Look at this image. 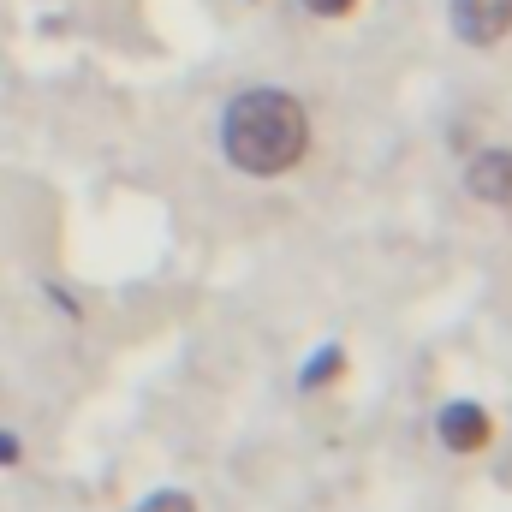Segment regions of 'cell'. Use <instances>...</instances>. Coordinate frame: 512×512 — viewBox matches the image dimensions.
Listing matches in <instances>:
<instances>
[{
    "label": "cell",
    "instance_id": "1",
    "mask_svg": "<svg viewBox=\"0 0 512 512\" xmlns=\"http://www.w3.org/2000/svg\"><path fill=\"white\" fill-rule=\"evenodd\" d=\"M221 149L239 173L251 179H280L304 161L310 149V114L286 90H245L221 114Z\"/></svg>",
    "mask_w": 512,
    "mask_h": 512
},
{
    "label": "cell",
    "instance_id": "2",
    "mask_svg": "<svg viewBox=\"0 0 512 512\" xmlns=\"http://www.w3.org/2000/svg\"><path fill=\"white\" fill-rule=\"evenodd\" d=\"M435 435H441L447 453H483V447L495 441V417H489L477 399H453V405H441Z\"/></svg>",
    "mask_w": 512,
    "mask_h": 512
},
{
    "label": "cell",
    "instance_id": "3",
    "mask_svg": "<svg viewBox=\"0 0 512 512\" xmlns=\"http://www.w3.org/2000/svg\"><path fill=\"white\" fill-rule=\"evenodd\" d=\"M453 30L471 48H495L512 36V0H453Z\"/></svg>",
    "mask_w": 512,
    "mask_h": 512
},
{
    "label": "cell",
    "instance_id": "4",
    "mask_svg": "<svg viewBox=\"0 0 512 512\" xmlns=\"http://www.w3.org/2000/svg\"><path fill=\"white\" fill-rule=\"evenodd\" d=\"M465 179H471V197H483L495 209H512V149H483Z\"/></svg>",
    "mask_w": 512,
    "mask_h": 512
},
{
    "label": "cell",
    "instance_id": "5",
    "mask_svg": "<svg viewBox=\"0 0 512 512\" xmlns=\"http://www.w3.org/2000/svg\"><path fill=\"white\" fill-rule=\"evenodd\" d=\"M137 512H197V501H191L185 489H161V495H149Z\"/></svg>",
    "mask_w": 512,
    "mask_h": 512
},
{
    "label": "cell",
    "instance_id": "6",
    "mask_svg": "<svg viewBox=\"0 0 512 512\" xmlns=\"http://www.w3.org/2000/svg\"><path fill=\"white\" fill-rule=\"evenodd\" d=\"M346 370V358H340V346H328V358L316 364V370H304V387H322V382H334Z\"/></svg>",
    "mask_w": 512,
    "mask_h": 512
},
{
    "label": "cell",
    "instance_id": "7",
    "mask_svg": "<svg viewBox=\"0 0 512 512\" xmlns=\"http://www.w3.org/2000/svg\"><path fill=\"white\" fill-rule=\"evenodd\" d=\"M304 6H310L316 18H346V12H352L358 0H304Z\"/></svg>",
    "mask_w": 512,
    "mask_h": 512
},
{
    "label": "cell",
    "instance_id": "8",
    "mask_svg": "<svg viewBox=\"0 0 512 512\" xmlns=\"http://www.w3.org/2000/svg\"><path fill=\"white\" fill-rule=\"evenodd\" d=\"M18 459H24V453H18V441H12V435H0V465H18Z\"/></svg>",
    "mask_w": 512,
    "mask_h": 512
}]
</instances>
